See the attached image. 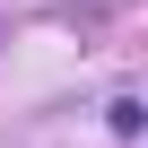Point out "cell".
<instances>
[{"label": "cell", "mask_w": 148, "mask_h": 148, "mask_svg": "<svg viewBox=\"0 0 148 148\" xmlns=\"http://www.w3.org/2000/svg\"><path fill=\"white\" fill-rule=\"evenodd\" d=\"M105 122H113V139H139V122H148V113H139V96H113V105H105Z\"/></svg>", "instance_id": "6da1fadb"}]
</instances>
